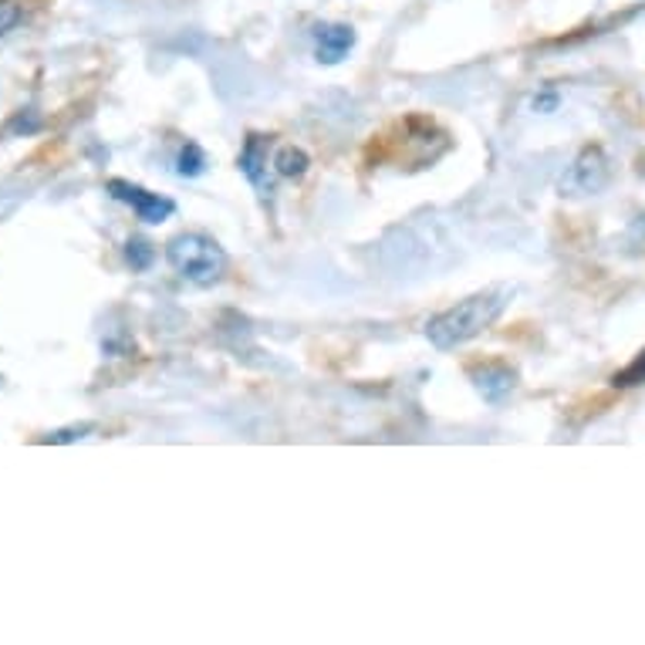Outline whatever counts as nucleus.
Here are the masks:
<instances>
[{
    "label": "nucleus",
    "mask_w": 645,
    "mask_h": 645,
    "mask_svg": "<svg viewBox=\"0 0 645 645\" xmlns=\"http://www.w3.org/2000/svg\"><path fill=\"white\" fill-rule=\"evenodd\" d=\"M270 166H274V173L284 176V179H301L304 173H308L312 160H308V152L298 149V146H281L278 152H274Z\"/></svg>",
    "instance_id": "8"
},
{
    "label": "nucleus",
    "mask_w": 645,
    "mask_h": 645,
    "mask_svg": "<svg viewBox=\"0 0 645 645\" xmlns=\"http://www.w3.org/2000/svg\"><path fill=\"white\" fill-rule=\"evenodd\" d=\"M611 179V166L602 146H585L578 152V160L571 163V169L561 179V193L568 197H592L602 193Z\"/></svg>",
    "instance_id": "3"
},
{
    "label": "nucleus",
    "mask_w": 645,
    "mask_h": 645,
    "mask_svg": "<svg viewBox=\"0 0 645 645\" xmlns=\"http://www.w3.org/2000/svg\"><path fill=\"white\" fill-rule=\"evenodd\" d=\"M558 105H561V96H558V91H541V96H534V102H531V109H534V112H541V115L558 112Z\"/></svg>",
    "instance_id": "14"
},
{
    "label": "nucleus",
    "mask_w": 645,
    "mask_h": 645,
    "mask_svg": "<svg viewBox=\"0 0 645 645\" xmlns=\"http://www.w3.org/2000/svg\"><path fill=\"white\" fill-rule=\"evenodd\" d=\"M504 308H507V291H483V294L459 301L453 308L440 312L437 318H429V325H426L429 345L437 352H450L456 345H464L470 338H477L483 328L494 325Z\"/></svg>",
    "instance_id": "1"
},
{
    "label": "nucleus",
    "mask_w": 645,
    "mask_h": 645,
    "mask_svg": "<svg viewBox=\"0 0 645 645\" xmlns=\"http://www.w3.org/2000/svg\"><path fill=\"white\" fill-rule=\"evenodd\" d=\"M267 146H270V139L251 136L248 142H243V152H240V160H237L240 173L251 179V187H254L264 200L274 193V190H270V179H267Z\"/></svg>",
    "instance_id": "7"
},
{
    "label": "nucleus",
    "mask_w": 645,
    "mask_h": 645,
    "mask_svg": "<svg viewBox=\"0 0 645 645\" xmlns=\"http://www.w3.org/2000/svg\"><path fill=\"white\" fill-rule=\"evenodd\" d=\"M24 21V8L21 0H0V38L11 35V30Z\"/></svg>",
    "instance_id": "12"
},
{
    "label": "nucleus",
    "mask_w": 645,
    "mask_h": 645,
    "mask_svg": "<svg viewBox=\"0 0 645 645\" xmlns=\"http://www.w3.org/2000/svg\"><path fill=\"white\" fill-rule=\"evenodd\" d=\"M126 261H129L132 270H149L152 264H156V248H152V243L142 240V237H129V243H126Z\"/></svg>",
    "instance_id": "10"
},
{
    "label": "nucleus",
    "mask_w": 645,
    "mask_h": 645,
    "mask_svg": "<svg viewBox=\"0 0 645 645\" xmlns=\"http://www.w3.org/2000/svg\"><path fill=\"white\" fill-rule=\"evenodd\" d=\"M206 166H210V160H206V152H203L197 142H187V146L179 149V156H176V173H179L182 179L203 176V173H206Z\"/></svg>",
    "instance_id": "9"
},
{
    "label": "nucleus",
    "mask_w": 645,
    "mask_h": 645,
    "mask_svg": "<svg viewBox=\"0 0 645 645\" xmlns=\"http://www.w3.org/2000/svg\"><path fill=\"white\" fill-rule=\"evenodd\" d=\"M166 261L182 281H190L197 288L217 284L227 274V251L210 233H200V230L176 233L166 243Z\"/></svg>",
    "instance_id": "2"
},
{
    "label": "nucleus",
    "mask_w": 645,
    "mask_h": 645,
    "mask_svg": "<svg viewBox=\"0 0 645 645\" xmlns=\"http://www.w3.org/2000/svg\"><path fill=\"white\" fill-rule=\"evenodd\" d=\"M616 385H642L645 382V352L629 365V368H622V372H616V379H611Z\"/></svg>",
    "instance_id": "13"
},
{
    "label": "nucleus",
    "mask_w": 645,
    "mask_h": 645,
    "mask_svg": "<svg viewBox=\"0 0 645 645\" xmlns=\"http://www.w3.org/2000/svg\"><path fill=\"white\" fill-rule=\"evenodd\" d=\"M355 48V27L352 24H318L315 27V58L321 65H338Z\"/></svg>",
    "instance_id": "6"
},
{
    "label": "nucleus",
    "mask_w": 645,
    "mask_h": 645,
    "mask_svg": "<svg viewBox=\"0 0 645 645\" xmlns=\"http://www.w3.org/2000/svg\"><path fill=\"white\" fill-rule=\"evenodd\" d=\"M88 433H96V422H75V426H65V429H54V433L45 437V443H75V440H85Z\"/></svg>",
    "instance_id": "11"
},
{
    "label": "nucleus",
    "mask_w": 645,
    "mask_h": 645,
    "mask_svg": "<svg viewBox=\"0 0 645 645\" xmlns=\"http://www.w3.org/2000/svg\"><path fill=\"white\" fill-rule=\"evenodd\" d=\"M470 382L477 385V392L486 399L490 406H501L504 399L517 389V372L504 362H483L470 368Z\"/></svg>",
    "instance_id": "5"
},
{
    "label": "nucleus",
    "mask_w": 645,
    "mask_h": 645,
    "mask_svg": "<svg viewBox=\"0 0 645 645\" xmlns=\"http://www.w3.org/2000/svg\"><path fill=\"white\" fill-rule=\"evenodd\" d=\"M105 190H109L112 200L132 206L136 217H139L142 224H163V220H169L173 213H176V203H173L169 197L149 193V190L136 187V182H129V179H109Z\"/></svg>",
    "instance_id": "4"
}]
</instances>
